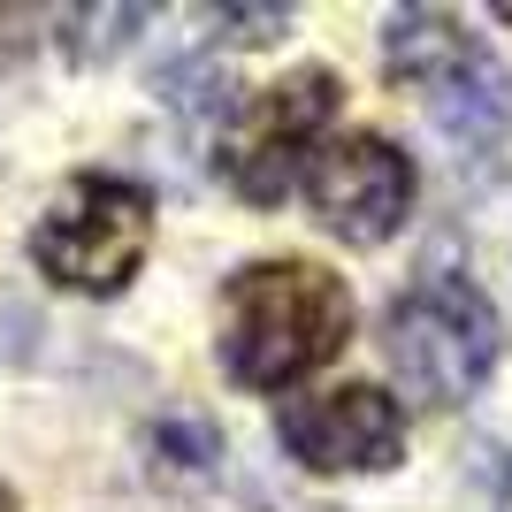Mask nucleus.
<instances>
[{"instance_id":"nucleus-1","label":"nucleus","mask_w":512,"mask_h":512,"mask_svg":"<svg viewBox=\"0 0 512 512\" xmlns=\"http://www.w3.org/2000/svg\"><path fill=\"white\" fill-rule=\"evenodd\" d=\"M352 344V283L306 253L245 260L222 283V375L237 390H291Z\"/></svg>"},{"instance_id":"nucleus-7","label":"nucleus","mask_w":512,"mask_h":512,"mask_svg":"<svg viewBox=\"0 0 512 512\" xmlns=\"http://www.w3.org/2000/svg\"><path fill=\"white\" fill-rule=\"evenodd\" d=\"M276 444L306 474H390L406 459V413L375 383H337L314 398H283Z\"/></svg>"},{"instance_id":"nucleus-10","label":"nucleus","mask_w":512,"mask_h":512,"mask_svg":"<svg viewBox=\"0 0 512 512\" xmlns=\"http://www.w3.org/2000/svg\"><path fill=\"white\" fill-rule=\"evenodd\" d=\"M0 512H23V505H16V490H8V482H0Z\"/></svg>"},{"instance_id":"nucleus-5","label":"nucleus","mask_w":512,"mask_h":512,"mask_svg":"<svg viewBox=\"0 0 512 512\" xmlns=\"http://www.w3.org/2000/svg\"><path fill=\"white\" fill-rule=\"evenodd\" d=\"M344 107V85L337 69H291V77H276V85H260L253 100L237 107L230 123H222V176H230V192L245 199V207H276L291 184H299V169L321 153V130L337 123Z\"/></svg>"},{"instance_id":"nucleus-2","label":"nucleus","mask_w":512,"mask_h":512,"mask_svg":"<svg viewBox=\"0 0 512 512\" xmlns=\"http://www.w3.org/2000/svg\"><path fill=\"white\" fill-rule=\"evenodd\" d=\"M497 352H505V321L459 268H421V283H406L383 314V360L421 406H467L490 383Z\"/></svg>"},{"instance_id":"nucleus-12","label":"nucleus","mask_w":512,"mask_h":512,"mask_svg":"<svg viewBox=\"0 0 512 512\" xmlns=\"http://www.w3.org/2000/svg\"><path fill=\"white\" fill-rule=\"evenodd\" d=\"M497 512H512V474H505V505H497Z\"/></svg>"},{"instance_id":"nucleus-11","label":"nucleus","mask_w":512,"mask_h":512,"mask_svg":"<svg viewBox=\"0 0 512 512\" xmlns=\"http://www.w3.org/2000/svg\"><path fill=\"white\" fill-rule=\"evenodd\" d=\"M497 23H512V0H497Z\"/></svg>"},{"instance_id":"nucleus-3","label":"nucleus","mask_w":512,"mask_h":512,"mask_svg":"<svg viewBox=\"0 0 512 512\" xmlns=\"http://www.w3.org/2000/svg\"><path fill=\"white\" fill-rule=\"evenodd\" d=\"M383 69L398 85H413L428 100V115L459 138V146H490L512 115V85L490 62V46L474 39L459 16L444 8H398L383 23Z\"/></svg>"},{"instance_id":"nucleus-6","label":"nucleus","mask_w":512,"mask_h":512,"mask_svg":"<svg viewBox=\"0 0 512 512\" xmlns=\"http://www.w3.org/2000/svg\"><path fill=\"white\" fill-rule=\"evenodd\" d=\"M413 192H421V169H413V153L390 146L383 130L321 138V153L306 161V207L344 245H390L413 214Z\"/></svg>"},{"instance_id":"nucleus-8","label":"nucleus","mask_w":512,"mask_h":512,"mask_svg":"<svg viewBox=\"0 0 512 512\" xmlns=\"http://www.w3.org/2000/svg\"><path fill=\"white\" fill-rule=\"evenodd\" d=\"M153 467L176 474V482L214 474V467H222V436H214V421H199V413H169V421L153 428Z\"/></svg>"},{"instance_id":"nucleus-9","label":"nucleus","mask_w":512,"mask_h":512,"mask_svg":"<svg viewBox=\"0 0 512 512\" xmlns=\"http://www.w3.org/2000/svg\"><path fill=\"white\" fill-rule=\"evenodd\" d=\"M214 23L237 46H268L276 31H291V8H214Z\"/></svg>"},{"instance_id":"nucleus-4","label":"nucleus","mask_w":512,"mask_h":512,"mask_svg":"<svg viewBox=\"0 0 512 512\" xmlns=\"http://www.w3.org/2000/svg\"><path fill=\"white\" fill-rule=\"evenodd\" d=\"M146 245H153V199L123 176H69L31 230L39 276H54L62 291H92V299H115L146 268Z\"/></svg>"}]
</instances>
